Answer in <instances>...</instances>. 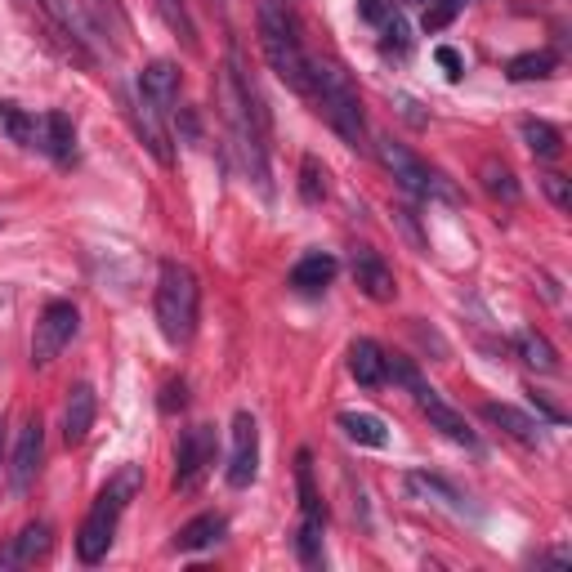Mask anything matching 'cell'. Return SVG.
<instances>
[{"label":"cell","instance_id":"1","mask_svg":"<svg viewBox=\"0 0 572 572\" xmlns=\"http://www.w3.org/2000/svg\"><path fill=\"white\" fill-rule=\"evenodd\" d=\"M139 488H143V470H139V465H121V470L108 479V488L94 497L90 514H85V523H81V532H76V555H81L85 564H99V559L112 550L117 523H121V514H126V505L135 501Z\"/></svg>","mask_w":572,"mask_h":572},{"label":"cell","instance_id":"2","mask_svg":"<svg viewBox=\"0 0 572 572\" xmlns=\"http://www.w3.org/2000/svg\"><path fill=\"white\" fill-rule=\"evenodd\" d=\"M260 45L269 68L278 72V81L295 94H313V59L304 54L300 36H295V18L286 14L278 0L260 5Z\"/></svg>","mask_w":572,"mask_h":572},{"label":"cell","instance_id":"3","mask_svg":"<svg viewBox=\"0 0 572 572\" xmlns=\"http://www.w3.org/2000/svg\"><path fill=\"white\" fill-rule=\"evenodd\" d=\"M313 99H318L322 117L331 121V130H336L349 148H367V117H362V99H358L354 81H349V72L340 68V63H331V59L313 63Z\"/></svg>","mask_w":572,"mask_h":572},{"label":"cell","instance_id":"4","mask_svg":"<svg viewBox=\"0 0 572 572\" xmlns=\"http://www.w3.org/2000/svg\"><path fill=\"white\" fill-rule=\"evenodd\" d=\"M197 304H202V291H197L193 269L166 260L157 273V327H161V336H166V345H188V340H193Z\"/></svg>","mask_w":572,"mask_h":572},{"label":"cell","instance_id":"5","mask_svg":"<svg viewBox=\"0 0 572 572\" xmlns=\"http://www.w3.org/2000/svg\"><path fill=\"white\" fill-rule=\"evenodd\" d=\"M376 157H380V166L398 179V188H403V193H412V197H443V202H452V197H456L452 188L443 184V175H434V170H429L412 148H403V143L376 139Z\"/></svg>","mask_w":572,"mask_h":572},{"label":"cell","instance_id":"6","mask_svg":"<svg viewBox=\"0 0 572 572\" xmlns=\"http://www.w3.org/2000/svg\"><path fill=\"white\" fill-rule=\"evenodd\" d=\"M76 327H81L76 304H68V300H50V304H45L41 318H36V331H32V367H50V362L72 345Z\"/></svg>","mask_w":572,"mask_h":572},{"label":"cell","instance_id":"7","mask_svg":"<svg viewBox=\"0 0 572 572\" xmlns=\"http://www.w3.org/2000/svg\"><path fill=\"white\" fill-rule=\"evenodd\" d=\"M215 429L211 425H193L179 434L175 443V492H197L202 479L215 465Z\"/></svg>","mask_w":572,"mask_h":572},{"label":"cell","instance_id":"8","mask_svg":"<svg viewBox=\"0 0 572 572\" xmlns=\"http://www.w3.org/2000/svg\"><path fill=\"white\" fill-rule=\"evenodd\" d=\"M260 474V425L251 412L233 416V456H228V483L233 488H251V479Z\"/></svg>","mask_w":572,"mask_h":572},{"label":"cell","instance_id":"9","mask_svg":"<svg viewBox=\"0 0 572 572\" xmlns=\"http://www.w3.org/2000/svg\"><path fill=\"white\" fill-rule=\"evenodd\" d=\"M41 456H45V425H41V416H32V421L18 429L14 456H9V488H14L18 497L36 483V474H41Z\"/></svg>","mask_w":572,"mask_h":572},{"label":"cell","instance_id":"10","mask_svg":"<svg viewBox=\"0 0 572 572\" xmlns=\"http://www.w3.org/2000/svg\"><path fill=\"white\" fill-rule=\"evenodd\" d=\"M349 269H354V282H358V291L367 295V300L389 304V300L398 295L394 269H389V264L380 260V251H371V246H358L354 260H349Z\"/></svg>","mask_w":572,"mask_h":572},{"label":"cell","instance_id":"11","mask_svg":"<svg viewBox=\"0 0 572 572\" xmlns=\"http://www.w3.org/2000/svg\"><path fill=\"white\" fill-rule=\"evenodd\" d=\"M135 126H139V139L161 166H175V148H170V130H166V112L157 108L152 99H143L135 90Z\"/></svg>","mask_w":572,"mask_h":572},{"label":"cell","instance_id":"12","mask_svg":"<svg viewBox=\"0 0 572 572\" xmlns=\"http://www.w3.org/2000/svg\"><path fill=\"white\" fill-rule=\"evenodd\" d=\"M50 546H54L50 523H27V528L18 532V537H9V546L0 550V572H5V568H27V564H36V559L50 555Z\"/></svg>","mask_w":572,"mask_h":572},{"label":"cell","instance_id":"13","mask_svg":"<svg viewBox=\"0 0 572 572\" xmlns=\"http://www.w3.org/2000/svg\"><path fill=\"white\" fill-rule=\"evenodd\" d=\"M94 416H99V398H94V385L76 380V385L68 389V407H63V438H68V447L85 443V434L94 429Z\"/></svg>","mask_w":572,"mask_h":572},{"label":"cell","instance_id":"14","mask_svg":"<svg viewBox=\"0 0 572 572\" xmlns=\"http://www.w3.org/2000/svg\"><path fill=\"white\" fill-rule=\"evenodd\" d=\"M36 148L50 152L54 161H72V152H76V126H72L68 112L50 108L45 117H36Z\"/></svg>","mask_w":572,"mask_h":572},{"label":"cell","instance_id":"15","mask_svg":"<svg viewBox=\"0 0 572 572\" xmlns=\"http://www.w3.org/2000/svg\"><path fill=\"white\" fill-rule=\"evenodd\" d=\"M139 94L157 103L161 112H170V108H175V99H179V68L170 59L148 63V68L139 72Z\"/></svg>","mask_w":572,"mask_h":572},{"label":"cell","instance_id":"16","mask_svg":"<svg viewBox=\"0 0 572 572\" xmlns=\"http://www.w3.org/2000/svg\"><path fill=\"white\" fill-rule=\"evenodd\" d=\"M483 416H488V421L497 425L501 434H510L514 443H523V447H541V425L532 421V416H523L519 407H510V403H483Z\"/></svg>","mask_w":572,"mask_h":572},{"label":"cell","instance_id":"17","mask_svg":"<svg viewBox=\"0 0 572 572\" xmlns=\"http://www.w3.org/2000/svg\"><path fill=\"white\" fill-rule=\"evenodd\" d=\"M336 273H340V264L331 260V255H304L300 264L291 269V286L295 291H304V295H313V291H327L331 282H336Z\"/></svg>","mask_w":572,"mask_h":572},{"label":"cell","instance_id":"18","mask_svg":"<svg viewBox=\"0 0 572 572\" xmlns=\"http://www.w3.org/2000/svg\"><path fill=\"white\" fill-rule=\"evenodd\" d=\"M349 371H354V380L362 389H376L385 380V349L376 340H354L349 345Z\"/></svg>","mask_w":572,"mask_h":572},{"label":"cell","instance_id":"19","mask_svg":"<svg viewBox=\"0 0 572 572\" xmlns=\"http://www.w3.org/2000/svg\"><path fill=\"white\" fill-rule=\"evenodd\" d=\"M224 514H197L193 523H184V528L175 532V550H188V555H193V550H206V546H215L219 537H224Z\"/></svg>","mask_w":572,"mask_h":572},{"label":"cell","instance_id":"20","mask_svg":"<svg viewBox=\"0 0 572 572\" xmlns=\"http://www.w3.org/2000/svg\"><path fill=\"white\" fill-rule=\"evenodd\" d=\"M340 429H345V438L358 447H385L389 443V425L371 412H340Z\"/></svg>","mask_w":572,"mask_h":572},{"label":"cell","instance_id":"21","mask_svg":"<svg viewBox=\"0 0 572 572\" xmlns=\"http://www.w3.org/2000/svg\"><path fill=\"white\" fill-rule=\"evenodd\" d=\"M559 68V59L550 50H528V54H514L510 63H505V76H510L514 85H523V81H550Z\"/></svg>","mask_w":572,"mask_h":572},{"label":"cell","instance_id":"22","mask_svg":"<svg viewBox=\"0 0 572 572\" xmlns=\"http://www.w3.org/2000/svg\"><path fill=\"white\" fill-rule=\"evenodd\" d=\"M523 143H528V152L532 157H541V161H555L559 152H564V135H559L550 121H537V117H528L523 121Z\"/></svg>","mask_w":572,"mask_h":572},{"label":"cell","instance_id":"23","mask_svg":"<svg viewBox=\"0 0 572 572\" xmlns=\"http://www.w3.org/2000/svg\"><path fill=\"white\" fill-rule=\"evenodd\" d=\"M514 349H519V358L528 362L532 371H559L555 345H550L541 331H523V336H514Z\"/></svg>","mask_w":572,"mask_h":572},{"label":"cell","instance_id":"24","mask_svg":"<svg viewBox=\"0 0 572 572\" xmlns=\"http://www.w3.org/2000/svg\"><path fill=\"white\" fill-rule=\"evenodd\" d=\"M479 179H483V188H488L497 202H505V206H514L519 202V184H514V170L505 166V161H483V170H479Z\"/></svg>","mask_w":572,"mask_h":572},{"label":"cell","instance_id":"25","mask_svg":"<svg viewBox=\"0 0 572 572\" xmlns=\"http://www.w3.org/2000/svg\"><path fill=\"white\" fill-rule=\"evenodd\" d=\"M0 130L14 143H23V148H36V117L23 112L18 103H0Z\"/></svg>","mask_w":572,"mask_h":572},{"label":"cell","instance_id":"26","mask_svg":"<svg viewBox=\"0 0 572 572\" xmlns=\"http://www.w3.org/2000/svg\"><path fill=\"white\" fill-rule=\"evenodd\" d=\"M380 50H385V54H398V59L412 50V27H407V18L398 14V9L385 18V23H380Z\"/></svg>","mask_w":572,"mask_h":572},{"label":"cell","instance_id":"27","mask_svg":"<svg viewBox=\"0 0 572 572\" xmlns=\"http://www.w3.org/2000/svg\"><path fill=\"white\" fill-rule=\"evenodd\" d=\"M300 197L309 206H318L322 197H327V170H322V161L313 157V152L300 161Z\"/></svg>","mask_w":572,"mask_h":572},{"label":"cell","instance_id":"28","mask_svg":"<svg viewBox=\"0 0 572 572\" xmlns=\"http://www.w3.org/2000/svg\"><path fill=\"white\" fill-rule=\"evenodd\" d=\"M407 488L416 492V497H425V501H438V505H461V497H456L452 488H447L443 479H434V474H407Z\"/></svg>","mask_w":572,"mask_h":572},{"label":"cell","instance_id":"29","mask_svg":"<svg viewBox=\"0 0 572 572\" xmlns=\"http://www.w3.org/2000/svg\"><path fill=\"white\" fill-rule=\"evenodd\" d=\"M157 9H161V18L170 23V32H179L188 50H197V32H193V18H188L184 0H157Z\"/></svg>","mask_w":572,"mask_h":572},{"label":"cell","instance_id":"30","mask_svg":"<svg viewBox=\"0 0 572 572\" xmlns=\"http://www.w3.org/2000/svg\"><path fill=\"white\" fill-rule=\"evenodd\" d=\"M541 193L555 202V211H572V184H568L564 175H555V170H550V175H541Z\"/></svg>","mask_w":572,"mask_h":572},{"label":"cell","instance_id":"31","mask_svg":"<svg viewBox=\"0 0 572 572\" xmlns=\"http://www.w3.org/2000/svg\"><path fill=\"white\" fill-rule=\"evenodd\" d=\"M157 403H161V412H184V403H188V385H184V380H170V385L161 389Z\"/></svg>","mask_w":572,"mask_h":572},{"label":"cell","instance_id":"32","mask_svg":"<svg viewBox=\"0 0 572 572\" xmlns=\"http://www.w3.org/2000/svg\"><path fill=\"white\" fill-rule=\"evenodd\" d=\"M394 9H398V5H394V0H358V14H362V18H367V23H376V27H380V23H385V18H389V14H394Z\"/></svg>","mask_w":572,"mask_h":572},{"label":"cell","instance_id":"33","mask_svg":"<svg viewBox=\"0 0 572 572\" xmlns=\"http://www.w3.org/2000/svg\"><path fill=\"white\" fill-rule=\"evenodd\" d=\"M434 59H438V68H443L452 81H461V72H465V63H461V54L452 50V45H438L434 50Z\"/></svg>","mask_w":572,"mask_h":572},{"label":"cell","instance_id":"34","mask_svg":"<svg viewBox=\"0 0 572 572\" xmlns=\"http://www.w3.org/2000/svg\"><path fill=\"white\" fill-rule=\"evenodd\" d=\"M452 18H456V9H447V5H425L421 27H425V32H438V27H447Z\"/></svg>","mask_w":572,"mask_h":572},{"label":"cell","instance_id":"35","mask_svg":"<svg viewBox=\"0 0 572 572\" xmlns=\"http://www.w3.org/2000/svg\"><path fill=\"white\" fill-rule=\"evenodd\" d=\"M528 398H532V407H537V412H541V416H546V421H555V425H564V421H568V416H564V412H559V407H555V403H550V398H546V394H541V389H528Z\"/></svg>","mask_w":572,"mask_h":572},{"label":"cell","instance_id":"36","mask_svg":"<svg viewBox=\"0 0 572 572\" xmlns=\"http://www.w3.org/2000/svg\"><path fill=\"white\" fill-rule=\"evenodd\" d=\"M394 219H398V224H403V233H407V237H412V242H416V246H425L421 228H416V224H412V211H394Z\"/></svg>","mask_w":572,"mask_h":572},{"label":"cell","instance_id":"37","mask_svg":"<svg viewBox=\"0 0 572 572\" xmlns=\"http://www.w3.org/2000/svg\"><path fill=\"white\" fill-rule=\"evenodd\" d=\"M0 447H5V421H0Z\"/></svg>","mask_w":572,"mask_h":572}]
</instances>
